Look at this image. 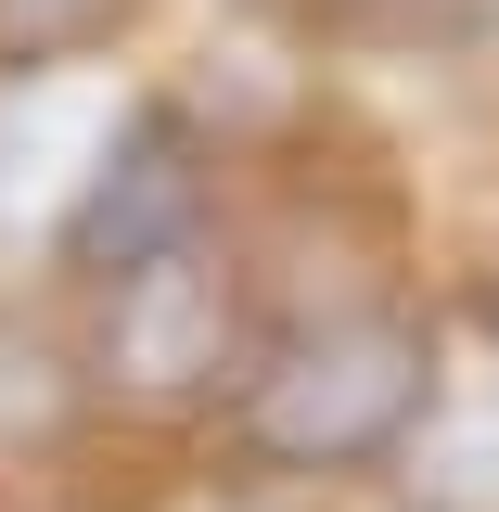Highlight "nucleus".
Masks as SVG:
<instances>
[{
    "label": "nucleus",
    "instance_id": "5",
    "mask_svg": "<svg viewBox=\"0 0 499 512\" xmlns=\"http://www.w3.org/2000/svg\"><path fill=\"white\" fill-rule=\"evenodd\" d=\"M487 346H499V295H487Z\"/></svg>",
    "mask_w": 499,
    "mask_h": 512
},
{
    "label": "nucleus",
    "instance_id": "3",
    "mask_svg": "<svg viewBox=\"0 0 499 512\" xmlns=\"http://www.w3.org/2000/svg\"><path fill=\"white\" fill-rule=\"evenodd\" d=\"M103 295H116V333H103V359H116L141 397H192V384L218 372L231 295H218V256H205V231H192L180 256H154V269L103 282Z\"/></svg>",
    "mask_w": 499,
    "mask_h": 512
},
{
    "label": "nucleus",
    "instance_id": "2",
    "mask_svg": "<svg viewBox=\"0 0 499 512\" xmlns=\"http://www.w3.org/2000/svg\"><path fill=\"white\" fill-rule=\"evenodd\" d=\"M205 231V128L180 103H128L116 141L77 167V205H64V269L90 282H128L154 256H180Z\"/></svg>",
    "mask_w": 499,
    "mask_h": 512
},
{
    "label": "nucleus",
    "instance_id": "4",
    "mask_svg": "<svg viewBox=\"0 0 499 512\" xmlns=\"http://www.w3.org/2000/svg\"><path fill=\"white\" fill-rule=\"evenodd\" d=\"M141 0H0V64L13 77H52V64H77V52H103Z\"/></svg>",
    "mask_w": 499,
    "mask_h": 512
},
{
    "label": "nucleus",
    "instance_id": "1",
    "mask_svg": "<svg viewBox=\"0 0 499 512\" xmlns=\"http://www.w3.org/2000/svg\"><path fill=\"white\" fill-rule=\"evenodd\" d=\"M423 372H436V346L410 333V320H333L308 346H282L244 397V436L269 461H372V448L410 436V410H423Z\"/></svg>",
    "mask_w": 499,
    "mask_h": 512
}]
</instances>
